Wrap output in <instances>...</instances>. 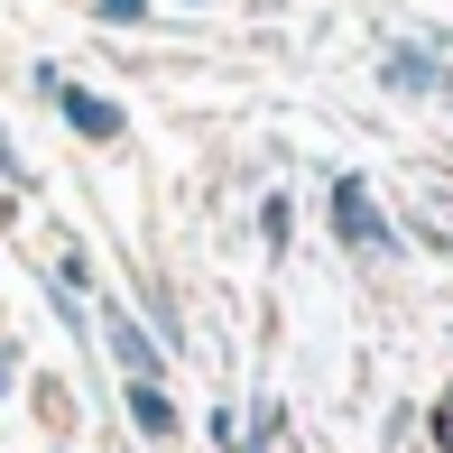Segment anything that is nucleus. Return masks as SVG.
<instances>
[{
    "label": "nucleus",
    "instance_id": "obj_1",
    "mask_svg": "<svg viewBox=\"0 0 453 453\" xmlns=\"http://www.w3.org/2000/svg\"><path fill=\"white\" fill-rule=\"evenodd\" d=\"M334 241H342V250H361V259H398V250H407L398 222H388V203L370 195L361 176H334Z\"/></svg>",
    "mask_w": 453,
    "mask_h": 453
},
{
    "label": "nucleus",
    "instance_id": "obj_2",
    "mask_svg": "<svg viewBox=\"0 0 453 453\" xmlns=\"http://www.w3.org/2000/svg\"><path fill=\"white\" fill-rule=\"evenodd\" d=\"M380 84L407 93V102H435L444 93V56L426 47V37H388V47H380Z\"/></svg>",
    "mask_w": 453,
    "mask_h": 453
},
{
    "label": "nucleus",
    "instance_id": "obj_3",
    "mask_svg": "<svg viewBox=\"0 0 453 453\" xmlns=\"http://www.w3.org/2000/svg\"><path fill=\"white\" fill-rule=\"evenodd\" d=\"M47 102L65 111V130H74V139H102V149H111V139L130 130V111H120L111 93H93V84H65V74L47 84Z\"/></svg>",
    "mask_w": 453,
    "mask_h": 453
},
{
    "label": "nucleus",
    "instance_id": "obj_4",
    "mask_svg": "<svg viewBox=\"0 0 453 453\" xmlns=\"http://www.w3.org/2000/svg\"><path fill=\"white\" fill-rule=\"evenodd\" d=\"M102 342H111L120 380H157V334L139 315H120V305H102Z\"/></svg>",
    "mask_w": 453,
    "mask_h": 453
},
{
    "label": "nucleus",
    "instance_id": "obj_5",
    "mask_svg": "<svg viewBox=\"0 0 453 453\" xmlns=\"http://www.w3.org/2000/svg\"><path fill=\"white\" fill-rule=\"evenodd\" d=\"M120 407H130V426H139L149 444H176V435H185V417H176L167 380H120Z\"/></svg>",
    "mask_w": 453,
    "mask_h": 453
},
{
    "label": "nucleus",
    "instance_id": "obj_6",
    "mask_svg": "<svg viewBox=\"0 0 453 453\" xmlns=\"http://www.w3.org/2000/svg\"><path fill=\"white\" fill-rule=\"evenodd\" d=\"M278 426H287V407H278V398H259L250 417H241V453H269V444H278Z\"/></svg>",
    "mask_w": 453,
    "mask_h": 453
},
{
    "label": "nucleus",
    "instance_id": "obj_7",
    "mask_svg": "<svg viewBox=\"0 0 453 453\" xmlns=\"http://www.w3.org/2000/svg\"><path fill=\"white\" fill-rule=\"evenodd\" d=\"M259 241H269V250H287V241H296V203H287V195L259 203Z\"/></svg>",
    "mask_w": 453,
    "mask_h": 453
},
{
    "label": "nucleus",
    "instance_id": "obj_8",
    "mask_svg": "<svg viewBox=\"0 0 453 453\" xmlns=\"http://www.w3.org/2000/svg\"><path fill=\"white\" fill-rule=\"evenodd\" d=\"M93 19H102V28H149L157 0H93Z\"/></svg>",
    "mask_w": 453,
    "mask_h": 453
},
{
    "label": "nucleus",
    "instance_id": "obj_9",
    "mask_svg": "<svg viewBox=\"0 0 453 453\" xmlns=\"http://www.w3.org/2000/svg\"><path fill=\"white\" fill-rule=\"evenodd\" d=\"M56 287H65V296H93V259L65 250V259H56Z\"/></svg>",
    "mask_w": 453,
    "mask_h": 453
},
{
    "label": "nucleus",
    "instance_id": "obj_10",
    "mask_svg": "<svg viewBox=\"0 0 453 453\" xmlns=\"http://www.w3.org/2000/svg\"><path fill=\"white\" fill-rule=\"evenodd\" d=\"M203 435H213L222 453H241V417H232V398H222V407H213V417H203Z\"/></svg>",
    "mask_w": 453,
    "mask_h": 453
},
{
    "label": "nucleus",
    "instance_id": "obj_11",
    "mask_svg": "<svg viewBox=\"0 0 453 453\" xmlns=\"http://www.w3.org/2000/svg\"><path fill=\"white\" fill-rule=\"evenodd\" d=\"M426 426H435V453H453V388L435 398V417H426Z\"/></svg>",
    "mask_w": 453,
    "mask_h": 453
},
{
    "label": "nucleus",
    "instance_id": "obj_12",
    "mask_svg": "<svg viewBox=\"0 0 453 453\" xmlns=\"http://www.w3.org/2000/svg\"><path fill=\"white\" fill-rule=\"evenodd\" d=\"M19 388V342H0V398Z\"/></svg>",
    "mask_w": 453,
    "mask_h": 453
},
{
    "label": "nucleus",
    "instance_id": "obj_13",
    "mask_svg": "<svg viewBox=\"0 0 453 453\" xmlns=\"http://www.w3.org/2000/svg\"><path fill=\"white\" fill-rule=\"evenodd\" d=\"M0 176H10V185H19V157H10V139H0Z\"/></svg>",
    "mask_w": 453,
    "mask_h": 453
},
{
    "label": "nucleus",
    "instance_id": "obj_14",
    "mask_svg": "<svg viewBox=\"0 0 453 453\" xmlns=\"http://www.w3.org/2000/svg\"><path fill=\"white\" fill-rule=\"evenodd\" d=\"M195 10H203V0H195Z\"/></svg>",
    "mask_w": 453,
    "mask_h": 453
}]
</instances>
